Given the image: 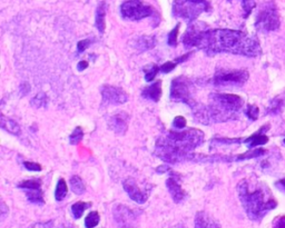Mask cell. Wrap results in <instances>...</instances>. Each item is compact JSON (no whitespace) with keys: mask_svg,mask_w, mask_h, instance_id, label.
<instances>
[{"mask_svg":"<svg viewBox=\"0 0 285 228\" xmlns=\"http://www.w3.org/2000/svg\"><path fill=\"white\" fill-rule=\"evenodd\" d=\"M89 44H91V41H89V39H84L82 41H79L78 42V51H85L87 49V47L89 46Z\"/></svg>","mask_w":285,"mask_h":228,"instance_id":"74e56055","label":"cell"},{"mask_svg":"<svg viewBox=\"0 0 285 228\" xmlns=\"http://www.w3.org/2000/svg\"><path fill=\"white\" fill-rule=\"evenodd\" d=\"M160 71V67L156 65H152L145 69V79L146 82H152L153 79L156 77V75Z\"/></svg>","mask_w":285,"mask_h":228,"instance_id":"f1b7e54d","label":"cell"},{"mask_svg":"<svg viewBox=\"0 0 285 228\" xmlns=\"http://www.w3.org/2000/svg\"><path fill=\"white\" fill-rule=\"evenodd\" d=\"M199 49L208 55L219 52L256 57L261 54L260 41L255 36H251L241 30L233 29H206Z\"/></svg>","mask_w":285,"mask_h":228,"instance_id":"6da1fadb","label":"cell"},{"mask_svg":"<svg viewBox=\"0 0 285 228\" xmlns=\"http://www.w3.org/2000/svg\"><path fill=\"white\" fill-rule=\"evenodd\" d=\"M123 186L125 192L127 193L129 197L134 201H136V203L144 204L147 198H149V194L145 193L144 190H141L134 179L130 178L126 179L123 184Z\"/></svg>","mask_w":285,"mask_h":228,"instance_id":"8fae6325","label":"cell"},{"mask_svg":"<svg viewBox=\"0 0 285 228\" xmlns=\"http://www.w3.org/2000/svg\"><path fill=\"white\" fill-rule=\"evenodd\" d=\"M178 29H179V24L171 31L170 34H168V45L172 46V47H176V45H177Z\"/></svg>","mask_w":285,"mask_h":228,"instance_id":"d6a6232c","label":"cell"},{"mask_svg":"<svg viewBox=\"0 0 285 228\" xmlns=\"http://www.w3.org/2000/svg\"><path fill=\"white\" fill-rule=\"evenodd\" d=\"M264 153H266L265 149H263V148H256L254 150H251L249 153H245V154H242L239 157H236V161H243V159H250V158H255L263 155Z\"/></svg>","mask_w":285,"mask_h":228,"instance_id":"4316f807","label":"cell"},{"mask_svg":"<svg viewBox=\"0 0 285 228\" xmlns=\"http://www.w3.org/2000/svg\"><path fill=\"white\" fill-rule=\"evenodd\" d=\"M245 113L247 115V117H249L250 119L256 120L258 117V114H260V109H258L254 105H249L247 106V109Z\"/></svg>","mask_w":285,"mask_h":228,"instance_id":"1f68e13d","label":"cell"},{"mask_svg":"<svg viewBox=\"0 0 285 228\" xmlns=\"http://www.w3.org/2000/svg\"><path fill=\"white\" fill-rule=\"evenodd\" d=\"M135 44H136V48L145 51L151 48H154L156 45V39H155V37H152V36L138 37V38L136 39Z\"/></svg>","mask_w":285,"mask_h":228,"instance_id":"d6986e66","label":"cell"},{"mask_svg":"<svg viewBox=\"0 0 285 228\" xmlns=\"http://www.w3.org/2000/svg\"><path fill=\"white\" fill-rule=\"evenodd\" d=\"M237 190L243 207L252 220H260L267 211L274 209L277 205L268 188L256 187L252 189L245 179L237 185Z\"/></svg>","mask_w":285,"mask_h":228,"instance_id":"3957f363","label":"cell"},{"mask_svg":"<svg viewBox=\"0 0 285 228\" xmlns=\"http://www.w3.org/2000/svg\"><path fill=\"white\" fill-rule=\"evenodd\" d=\"M83 136H84L83 129L81 128V127H77V128L72 132V135L69 137L70 144L72 145H77L78 142L83 139Z\"/></svg>","mask_w":285,"mask_h":228,"instance_id":"f546056e","label":"cell"},{"mask_svg":"<svg viewBox=\"0 0 285 228\" xmlns=\"http://www.w3.org/2000/svg\"><path fill=\"white\" fill-rule=\"evenodd\" d=\"M273 228H285V216H279L274 220Z\"/></svg>","mask_w":285,"mask_h":228,"instance_id":"8d00e7d4","label":"cell"},{"mask_svg":"<svg viewBox=\"0 0 285 228\" xmlns=\"http://www.w3.org/2000/svg\"><path fill=\"white\" fill-rule=\"evenodd\" d=\"M284 144H285V139H284Z\"/></svg>","mask_w":285,"mask_h":228,"instance_id":"b9f144b4","label":"cell"},{"mask_svg":"<svg viewBox=\"0 0 285 228\" xmlns=\"http://www.w3.org/2000/svg\"><path fill=\"white\" fill-rule=\"evenodd\" d=\"M31 105H33L35 108L45 107V106L47 105L46 95L43 94V93H40V94L37 95V96L35 98H33V100H31Z\"/></svg>","mask_w":285,"mask_h":228,"instance_id":"83f0119b","label":"cell"},{"mask_svg":"<svg viewBox=\"0 0 285 228\" xmlns=\"http://www.w3.org/2000/svg\"><path fill=\"white\" fill-rule=\"evenodd\" d=\"M142 97L146 99L153 100V102H158L162 96V82H156L151 86L146 87L142 90Z\"/></svg>","mask_w":285,"mask_h":228,"instance_id":"2e32d148","label":"cell"},{"mask_svg":"<svg viewBox=\"0 0 285 228\" xmlns=\"http://www.w3.org/2000/svg\"><path fill=\"white\" fill-rule=\"evenodd\" d=\"M99 220H100V216L97 211H91L86 217L85 225L87 228H94L95 226L98 225Z\"/></svg>","mask_w":285,"mask_h":228,"instance_id":"484cf974","label":"cell"},{"mask_svg":"<svg viewBox=\"0 0 285 228\" xmlns=\"http://www.w3.org/2000/svg\"><path fill=\"white\" fill-rule=\"evenodd\" d=\"M195 228H222L220 222L205 211H198L195 216Z\"/></svg>","mask_w":285,"mask_h":228,"instance_id":"5bb4252c","label":"cell"},{"mask_svg":"<svg viewBox=\"0 0 285 228\" xmlns=\"http://www.w3.org/2000/svg\"><path fill=\"white\" fill-rule=\"evenodd\" d=\"M70 187L73 192L77 195H83L86 192L85 184L79 176H73L70 178Z\"/></svg>","mask_w":285,"mask_h":228,"instance_id":"44dd1931","label":"cell"},{"mask_svg":"<svg viewBox=\"0 0 285 228\" xmlns=\"http://www.w3.org/2000/svg\"><path fill=\"white\" fill-rule=\"evenodd\" d=\"M207 108L208 124L222 123L237 117V113L244 105L242 97L233 94H210Z\"/></svg>","mask_w":285,"mask_h":228,"instance_id":"277c9868","label":"cell"},{"mask_svg":"<svg viewBox=\"0 0 285 228\" xmlns=\"http://www.w3.org/2000/svg\"><path fill=\"white\" fill-rule=\"evenodd\" d=\"M128 115L126 113H119L114 115L108 120V126L114 132L118 135H124L128 127Z\"/></svg>","mask_w":285,"mask_h":228,"instance_id":"7c38bea8","label":"cell"},{"mask_svg":"<svg viewBox=\"0 0 285 228\" xmlns=\"http://www.w3.org/2000/svg\"><path fill=\"white\" fill-rule=\"evenodd\" d=\"M203 141L204 132L199 129L170 131L157 140L155 154L162 161L170 164L195 161L197 155L193 150Z\"/></svg>","mask_w":285,"mask_h":228,"instance_id":"7a4b0ae2","label":"cell"},{"mask_svg":"<svg viewBox=\"0 0 285 228\" xmlns=\"http://www.w3.org/2000/svg\"><path fill=\"white\" fill-rule=\"evenodd\" d=\"M206 9V0H176L174 14L188 20H194Z\"/></svg>","mask_w":285,"mask_h":228,"instance_id":"9c48e42d","label":"cell"},{"mask_svg":"<svg viewBox=\"0 0 285 228\" xmlns=\"http://www.w3.org/2000/svg\"><path fill=\"white\" fill-rule=\"evenodd\" d=\"M282 105H283V100H278V99H273L271 102L270 107H268V111H270L271 114H276L278 113L279 110L282 108Z\"/></svg>","mask_w":285,"mask_h":228,"instance_id":"836d02e7","label":"cell"},{"mask_svg":"<svg viewBox=\"0 0 285 228\" xmlns=\"http://www.w3.org/2000/svg\"><path fill=\"white\" fill-rule=\"evenodd\" d=\"M87 67H88L87 61H81L78 63V70H81V71H83L84 69H86Z\"/></svg>","mask_w":285,"mask_h":228,"instance_id":"ab89813d","label":"cell"},{"mask_svg":"<svg viewBox=\"0 0 285 228\" xmlns=\"http://www.w3.org/2000/svg\"><path fill=\"white\" fill-rule=\"evenodd\" d=\"M106 10H107V5L105 2H102L97 7L96 12V27L100 31V33H104L105 28H106Z\"/></svg>","mask_w":285,"mask_h":228,"instance_id":"e0dca14e","label":"cell"},{"mask_svg":"<svg viewBox=\"0 0 285 228\" xmlns=\"http://www.w3.org/2000/svg\"><path fill=\"white\" fill-rule=\"evenodd\" d=\"M276 185H281V186L285 189V178L282 179V180H279V182H278Z\"/></svg>","mask_w":285,"mask_h":228,"instance_id":"60d3db41","label":"cell"},{"mask_svg":"<svg viewBox=\"0 0 285 228\" xmlns=\"http://www.w3.org/2000/svg\"><path fill=\"white\" fill-rule=\"evenodd\" d=\"M91 206H92L91 203H84V201H78V203L74 204L72 206L73 216L75 217L76 219H79L83 216L84 211H85L88 207H91Z\"/></svg>","mask_w":285,"mask_h":228,"instance_id":"7402d4cb","label":"cell"},{"mask_svg":"<svg viewBox=\"0 0 285 228\" xmlns=\"http://www.w3.org/2000/svg\"><path fill=\"white\" fill-rule=\"evenodd\" d=\"M68 192V188H67V184L64 179H59L58 180V184L56 186V190H55V198L56 200L60 201L66 197Z\"/></svg>","mask_w":285,"mask_h":228,"instance_id":"cb8c5ba5","label":"cell"},{"mask_svg":"<svg viewBox=\"0 0 285 228\" xmlns=\"http://www.w3.org/2000/svg\"><path fill=\"white\" fill-rule=\"evenodd\" d=\"M27 198L35 204H44V197L41 189H31V190H25Z\"/></svg>","mask_w":285,"mask_h":228,"instance_id":"603a6c76","label":"cell"},{"mask_svg":"<svg viewBox=\"0 0 285 228\" xmlns=\"http://www.w3.org/2000/svg\"><path fill=\"white\" fill-rule=\"evenodd\" d=\"M175 176L176 175H173L172 177L168 178L166 180V185H167L168 192H170L173 200L175 201V203H182V201L186 197V193L184 192L182 186L179 185L177 179L175 178Z\"/></svg>","mask_w":285,"mask_h":228,"instance_id":"4fadbf2b","label":"cell"},{"mask_svg":"<svg viewBox=\"0 0 285 228\" xmlns=\"http://www.w3.org/2000/svg\"><path fill=\"white\" fill-rule=\"evenodd\" d=\"M30 228H52V222H38V224H35Z\"/></svg>","mask_w":285,"mask_h":228,"instance_id":"f35d334b","label":"cell"},{"mask_svg":"<svg viewBox=\"0 0 285 228\" xmlns=\"http://www.w3.org/2000/svg\"><path fill=\"white\" fill-rule=\"evenodd\" d=\"M279 25H281V20H279L275 5L273 3H267L264 5L256 16V29L264 31V33H268V31L277 30L279 28Z\"/></svg>","mask_w":285,"mask_h":228,"instance_id":"8992f818","label":"cell"},{"mask_svg":"<svg viewBox=\"0 0 285 228\" xmlns=\"http://www.w3.org/2000/svg\"><path fill=\"white\" fill-rule=\"evenodd\" d=\"M0 124H2L3 129L8 131L9 134H13L15 136L20 135V126L18 125V123H16L14 119L7 118V117H5L4 115H2V118H0Z\"/></svg>","mask_w":285,"mask_h":228,"instance_id":"ac0fdd59","label":"cell"},{"mask_svg":"<svg viewBox=\"0 0 285 228\" xmlns=\"http://www.w3.org/2000/svg\"><path fill=\"white\" fill-rule=\"evenodd\" d=\"M104 103L110 105H121L128 100V96L123 89L114 86H104L102 88Z\"/></svg>","mask_w":285,"mask_h":228,"instance_id":"30bf717a","label":"cell"},{"mask_svg":"<svg viewBox=\"0 0 285 228\" xmlns=\"http://www.w3.org/2000/svg\"><path fill=\"white\" fill-rule=\"evenodd\" d=\"M120 14L124 19L137 21L151 17L154 14V9L140 0H127L120 6Z\"/></svg>","mask_w":285,"mask_h":228,"instance_id":"ba28073f","label":"cell"},{"mask_svg":"<svg viewBox=\"0 0 285 228\" xmlns=\"http://www.w3.org/2000/svg\"><path fill=\"white\" fill-rule=\"evenodd\" d=\"M19 188L24 190H31V189H40L41 187V180L40 179H28L24 180L23 183L18 185Z\"/></svg>","mask_w":285,"mask_h":228,"instance_id":"d4e9b609","label":"cell"},{"mask_svg":"<svg viewBox=\"0 0 285 228\" xmlns=\"http://www.w3.org/2000/svg\"><path fill=\"white\" fill-rule=\"evenodd\" d=\"M249 79V72L239 69H220L215 72L212 84L215 86H242Z\"/></svg>","mask_w":285,"mask_h":228,"instance_id":"52a82bcc","label":"cell"},{"mask_svg":"<svg viewBox=\"0 0 285 228\" xmlns=\"http://www.w3.org/2000/svg\"><path fill=\"white\" fill-rule=\"evenodd\" d=\"M173 126L177 129L185 128L186 120H185V118L182 117V116H177V117H175V119H174V121H173Z\"/></svg>","mask_w":285,"mask_h":228,"instance_id":"e575fe53","label":"cell"},{"mask_svg":"<svg viewBox=\"0 0 285 228\" xmlns=\"http://www.w3.org/2000/svg\"><path fill=\"white\" fill-rule=\"evenodd\" d=\"M24 166L28 169V171L31 172H40L41 171V166L39 164L37 163H33V162H25Z\"/></svg>","mask_w":285,"mask_h":228,"instance_id":"d590c367","label":"cell"},{"mask_svg":"<svg viewBox=\"0 0 285 228\" xmlns=\"http://www.w3.org/2000/svg\"><path fill=\"white\" fill-rule=\"evenodd\" d=\"M192 55V52H188L187 55H183L182 57H179V58H177V59H175L174 61H167V62H165L164 65H162L161 67H160V71H162V72H164V73H168L170 71H172L174 68H175L178 63H181V62H183V61H185L187 58Z\"/></svg>","mask_w":285,"mask_h":228,"instance_id":"ffe728a7","label":"cell"},{"mask_svg":"<svg viewBox=\"0 0 285 228\" xmlns=\"http://www.w3.org/2000/svg\"><path fill=\"white\" fill-rule=\"evenodd\" d=\"M267 129H268L267 126H264V128L262 127V128L258 130L257 132H255L254 135H252V136L249 137V138H246L244 140V142H245V144H247V146H249L250 148H255L257 146L265 145L266 142L268 141V138H267V136L264 134V131L267 130Z\"/></svg>","mask_w":285,"mask_h":228,"instance_id":"9a60e30c","label":"cell"},{"mask_svg":"<svg viewBox=\"0 0 285 228\" xmlns=\"http://www.w3.org/2000/svg\"><path fill=\"white\" fill-rule=\"evenodd\" d=\"M242 6L243 10H244V17H249V15L252 13L253 8L255 7V2L254 0H242Z\"/></svg>","mask_w":285,"mask_h":228,"instance_id":"4dcf8cb0","label":"cell"},{"mask_svg":"<svg viewBox=\"0 0 285 228\" xmlns=\"http://www.w3.org/2000/svg\"><path fill=\"white\" fill-rule=\"evenodd\" d=\"M192 89L193 84L188 78L184 76L177 77L172 83L171 98L174 102H182L186 104L192 108V110H195L198 107L199 104L196 103V100L193 99Z\"/></svg>","mask_w":285,"mask_h":228,"instance_id":"5b68a950","label":"cell"}]
</instances>
